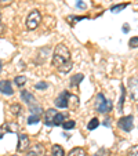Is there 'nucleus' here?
Here are the masks:
<instances>
[{"label": "nucleus", "instance_id": "1", "mask_svg": "<svg viewBox=\"0 0 138 156\" xmlns=\"http://www.w3.org/2000/svg\"><path fill=\"white\" fill-rule=\"evenodd\" d=\"M53 65L61 73H68L73 66L71 58V51L65 44H57L53 54Z\"/></svg>", "mask_w": 138, "mask_h": 156}, {"label": "nucleus", "instance_id": "2", "mask_svg": "<svg viewBox=\"0 0 138 156\" xmlns=\"http://www.w3.org/2000/svg\"><path fill=\"white\" fill-rule=\"evenodd\" d=\"M95 109L100 113H108L112 111V102L109 100H106L104 94H98L97 100H95Z\"/></svg>", "mask_w": 138, "mask_h": 156}, {"label": "nucleus", "instance_id": "3", "mask_svg": "<svg viewBox=\"0 0 138 156\" xmlns=\"http://www.w3.org/2000/svg\"><path fill=\"white\" fill-rule=\"evenodd\" d=\"M40 22H41V14L37 11V10H33V11H30L29 14H28L25 25H27V28L29 30H33L39 27Z\"/></svg>", "mask_w": 138, "mask_h": 156}, {"label": "nucleus", "instance_id": "4", "mask_svg": "<svg viewBox=\"0 0 138 156\" xmlns=\"http://www.w3.org/2000/svg\"><path fill=\"white\" fill-rule=\"evenodd\" d=\"M134 118L133 116H123V118L119 119L118 126L120 127L123 131H131L133 127H134Z\"/></svg>", "mask_w": 138, "mask_h": 156}, {"label": "nucleus", "instance_id": "5", "mask_svg": "<svg viewBox=\"0 0 138 156\" xmlns=\"http://www.w3.org/2000/svg\"><path fill=\"white\" fill-rule=\"evenodd\" d=\"M30 147L29 137L27 134H19L18 136V144H17V151L18 152H27Z\"/></svg>", "mask_w": 138, "mask_h": 156}, {"label": "nucleus", "instance_id": "6", "mask_svg": "<svg viewBox=\"0 0 138 156\" xmlns=\"http://www.w3.org/2000/svg\"><path fill=\"white\" fill-rule=\"evenodd\" d=\"M41 113H43V109H41L40 105H36L35 104V106H30V115H29V118H28V123L33 124V123H36V122H39Z\"/></svg>", "mask_w": 138, "mask_h": 156}, {"label": "nucleus", "instance_id": "7", "mask_svg": "<svg viewBox=\"0 0 138 156\" xmlns=\"http://www.w3.org/2000/svg\"><path fill=\"white\" fill-rule=\"evenodd\" d=\"M129 94L133 101H138V77H131L129 80Z\"/></svg>", "mask_w": 138, "mask_h": 156}, {"label": "nucleus", "instance_id": "8", "mask_svg": "<svg viewBox=\"0 0 138 156\" xmlns=\"http://www.w3.org/2000/svg\"><path fill=\"white\" fill-rule=\"evenodd\" d=\"M57 111L54 108H50L47 111H44L43 113V122L46 126H54V120H55V116H57Z\"/></svg>", "mask_w": 138, "mask_h": 156}, {"label": "nucleus", "instance_id": "9", "mask_svg": "<svg viewBox=\"0 0 138 156\" xmlns=\"http://www.w3.org/2000/svg\"><path fill=\"white\" fill-rule=\"evenodd\" d=\"M69 97H71V94L68 91H62L61 94L57 97L55 106L57 108H68V105H69Z\"/></svg>", "mask_w": 138, "mask_h": 156}, {"label": "nucleus", "instance_id": "10", "mask_svg": "<svg viewBox=\"0 0 138 156\" xmlns=\"http://www.w3.org/2000/svg\"><path fill=\"white\" fill-rule=\"evenodd\" d=\"M44 147L41 144H36V145H33L32 148H29L28 149V153H27V156H46L44 155Z\"/></svg>", "mask_w": 138, "mask_h": 156}, {"label": "nucleus", "instance_id": "11", "mask_svg": "<svg viewBox=\"0 0 138 156\" xmlns=\"http://www.w3.org/2000/svg\"><path fill=\"white\" fill-rule=\"evenodd\" d=\"M14 90L11 88V83L9 80H2V94L3 95H12Z\"/></svg>", "mask_w": 138, "mask_h": 156}, {"label": "nucleus", "instance_id": "12", "mask_svg": "<svg viewBox=\"0 0 138 156\" xmlns=\"http://www.w3.org/2000/svg\"><path fill=\"white\" fill-rule=\"evenodd\" d=\"M79 104H80V101H79V98H77V95L72 94L71 97H69V105H68V108L75 111V109L79 108Z\"/></svg>", "mask_w": 138, "mask_h": 156}, {"label": "nucleus", "instance_id": "13", "mask_svg": "<svg viewBox=\"0 0 138 156\" xmlns=\"http://www.w3.org/2000/svg\"><path fill=\"white\" fill-rule=\"evenodd\" d=\"M51 156H65V151L61 145L54 144L51 147Z\"/></svg>", "mask_w": 138, "mask_h": 156}, {"label": "nucleus", "instance_id": "14", "mask_svg": "<svg viewBox=\"0 0 138 156\" xmlns=\"http://www.w3.org/2000/svg\"><path fill=\"white\" fill-rule=\"evenodd\" d=\"M66 156H87V153H86V151L83 149V148L76 147V148L69 151V153H68Z\"/></svg>", "mask_w": 138, "mask_h": 156}, {"label": "nucleus", "instance_id": "15", "mask_svg": "<svg viewBox=\"0 0 138 156\" xmlns=\"http://www.w3.org/2000/svg\"><path fill=\"white\" fill-rule=\"evenodd\" d=\"M21 97H22V100H24L25 102L28 104V105L32 106L33 104H35V98H33V95L30 94V93H28V91H22V93H21Z\"/></svg>", "mask_w": 138, "mask_h": 156}, {"label": "nucleus", "instance_id": "16", "mask_svg": "<svg viewBox=\"0 0 138 156\" xmlns=\"http://www.w3.org/2000/svg\"><path fill=\"white\" fill-rule=\"evenodd\" d=\"M4 129H6L9 133H18V130H19V126H18L15 122H9V123H6Z\"/></svg>", "mask_w": 138, "mask_h": 156}, {"label": "nucleus", "instance_id": "17", "mask_svg": "<svg viewBox=\"0 0 138 156\" xmlns=\"http://www.w3.org/2000/svg\"><path fill=\"white\" fill-rule=\"evenodd\" d=\"M83 75L82 73H77V75H75L73 77H72V80H71V86L72 87H79V83L83 80Z\"/></svg>", "mask_w": 138, "mask_h": 156}, {"label": "nucleus", "instance_id": "18", "mask_svg": "<svg viewBox=\"0 0 138 156\" xmlns=\"http://www.w3.org/2000/svg\"><path fill=\"white\" fill-rule=\"evenodd\" d=\"M10 111H11V113L14 116H18V115H21V111H22V108H21L19 104H12V105L10 106Z\"/></svg>", "mask_w": 138, "mask_h": 156}, {"label": "nucleus", "instance_id": "19", "mask_svg": "<svg viewBox=\"0 0 138 156\" xmlns=\"http://www.w3.org/2000/svg\"><path fill=\"white\" fill-rule=\"evenodd\" d=\"M64 122H65V115L64 113H57L55 120H54V126H62Z\"/></svg>", "mask_w": 138, "mask_h": 156}, {"label": "nucleus", "instance_id": "20", "mask_svg": "<svg viewBox=\"0 0 138 156\" xmlns=\"http://www.w3.org/2000/svg\"><path fill=\"white\" fill-rule=\"evenodd\" d=\"M98 126H100V120H98L97 118H94V119H91V120L88 122L87 129H88V130H94V129H97Z\"/></svg>", "mask_w": 138, "mask_h": 156}, {"label": "nucleus", "instance_id": "21", "mask_svg": "<svg viewBox=\"0 0 138 156\" xmlns=\"http://www.w3.org/2000/svg\"><path fill=\"white\" fill-rule=\"evenodd\" d=\"M14 83L18 86V87H22V86L27 83V77H25V76H17L14 79Z\"/></svg>", "mask_w": 138, "mask_h": 156}, {"label": "nucleus", "instance_id": "22", "mask_svg": "<svg viewBox=\"0 0 138 156\" xmlns=\"http://www.w3.org/2000/svg\"><path fill=\"white\" fill-rule=\"evenodd\" d=\"M75 126H76V123H75V120H65L64 123H62V127H64L65 130L75 129Z\"/></svg>", "mask_w": 138, "mask_h": 156}, {"label": "nucleus", "instance_id": "23", "mask_svg": "<svg viewBox=\"0 0 138 156\" xmlns=\"http://www.w3.org/2000/svg\"><path fill=\"white\" fill-rule=\"evenodd\" d=\"M129 46H130V48H137L138 47V36H134V37L130 39Z\"/></svg>", "mask_w": 138, "mask_h": 156}, {"label": "nucleus", "instance_id": "24", "mask_svg": "<svg viewBox=\"0 0 138 156\" xmlns=\"http://www.w3.org/2000/svg\"><path fill=\"white\" fill-rule=\"evenodd\" d=\"M127 156H138V145H134L129 149L127 152Z\"/></svg>", "mask_w": 138, "mask_h": 156}, {"label": "nucleus", "instance_id": "25", "mask_svg": "<svg viewBox=\"0 0 138 156\" xmlns=\"http://www.w3.org/2000/svg\"><path fill=\"white\" fill-rule=\"evenodd\" d=\"M35 87L37 88V90H46V88L48 87V84H47V83H46V82H39L35 86Z\"/></svg>", "mask_w": 138, "mask_h": 156}, {"label": "nucleus", "instance_id": "26", "mask_svg": "<svg viewBox=\"0 0 138 156\" xmlns=\"http://www.w3.org/2000/svg\"><path fill=\"white\" fill-rule=\"evenodd\" d=\"M109 153H111V152H109L108 149H100L97 153H95V155H97V156H109Z\"/></svg>", "mask_w": 138, "mask_h": 156}, {"label": "nucleus", "instance_id": "27", "mask_svg": "<svg viewBox=\"0 0 138 156\" xmlns=\"http://www.w3.org/2000/svg\"><path fill=\"white\" fill-rule=\"evenodd\" d=\"M12 2L14 0H0V4H2V7H6V6H10Z\"/></svg>", "mask_w": 138, "mask_h": 156}, {"label": "nucleus", "instance_id": "28", "mask_svg": "<svg viewBox=\"0 0 138 156\" xmlns=\"http://www.w3.org/2000/svg\"><path fill=\"white\" fill-rule=\"evenodd\" d=\"M124 7H126V4H120V6H118V7H113V9H112V12H119V10L124 9Z\"/></svg>", "mask_w": 138, "mask_h": 156}, {"label": "nucleus", "instance_id": "29", "mask_svg": "<svg viewBox=\"0 0 138 156\" xmlns=\"http://www.w3.org/2000/svg\"><path fill=\"white\" fill-rule=\"evenodd\" d=\"M77 7H79V9H84V3H82V2H77Z\"/></svg>", "mask_w": 138, "mask_h": 156}, {"label": "nucleus", "instance_id": "30", "mask_svg": "<svg viewBox=\"0 0 138 156\" xmlns=\"http://www.w3.org/2000/svg\"><path fill=\"white\" fill-rule=\"evenodd\" d=\"M129 30H130L129 25H123V32H129Z\"/></svg>", "mask_w": 138, "mask_h": 156}, {"label": "nucleus", "instance_id": "31", "mask_svg": "<svg viewBox=\"0 0 138 156\" xmlns=\"http://www.w3.org/2000/svg\"><path fill=\"white\" fill-rule=\"evenodd\" d=\"M12 156H19V155H12Z\"/></svg>", "mask_w": 138, "mask_h": 156}, {"label": "nucleus", "instance_id": "32", "mask_svg": "<svg viewBox=\"0 0 138 156\" xmlns=\"http://www.w3.org/2000/svg\"><path fill=\"white\" fill-rule=\"evenodd\" d=\"M46 156H48V155H46ZM50 156H51V155H50Z\"/></svg>", "mask_w": 138, "mask_h": 156}, {"label": "nucleus", "instance_id": "33", "mask_svg": "<svg viewBox=\"0 0 138 156\" xmlns=\"http://www.w3.org/2000/svg\"><path fill=\"white\" fill-rule=\"evenodd\" d=\"M94 156H97V155H94Z\"/></svg>", "mask_w": 138, "mask_h": 156}]
</instances>
